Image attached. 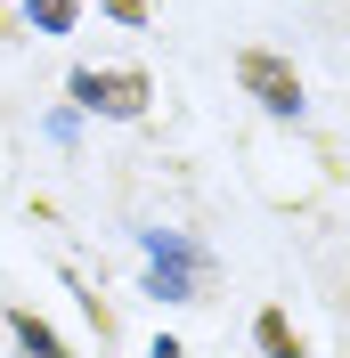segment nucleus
Instances as JSON below:
<instances>
[{
  "label": "nucleus",
  "mask_w": 350,
  "mask_h": 358,
  "mask_svg": "<svg viewBox=\"0 0 350 358\" xmlns=\"http://www.w3.org/2000/svg\"><path fill=\"white\" fill-rule=\"evenodd\" d=\"M8 342H17V358H74L66 342H57V326L33 310H8Z\"/></svg>",
  "instance_id": "4"
},
{
  "label": "nucleus",
  "mask_w": 350,
  "mask_h": 358,
  "mask_svg": "<svg viewBox=\"0 0 350 358\" xmlns=\"http://www.w3.org/2000/svg\"><path fill=\"white\" fill-rule=\"evenodd\" d=\"M237 90L261 98V114H277V122L302 114V73L285 66V57H269V49H237Z\"/></svg>",
  "instance_id": "3"
},
{
  "label": "nucleus",
  "mask_w": 350,
  "mask_h": 358,
  "mask_svg": "<svg viewBox=\"0 0 350 358\" xmlns=\"http://www.w3.org/2000/svg\"><path fill=\"white\" fill-rule=\"evenodd\" d=\"M147 358H188V350H179V342H172V334H163V342H155V350H147Z\"/></svg>",
  "instance_id": "8"
},
{
  "label": "nucleus",
  "mask_w": 350,
  "mask_h": 358,
  "mask_svg": "<svg viewBox=\"0 0 350 358\" xmlns=\"http://www.w3.org/2000/svg\"><path fill=\"white\" fill-rule=\"evenodd\" d=\"M24 17H33V33H74L82 24V0H24Z\"/></svg>",
  "instance_id": "6"
},
{
  "label": "nucleus",
  "mask_w": 350,
  "mask_h": 358,
  "mask_svg": "<svg viewBox=\"0 0 350 358\" xmlns=\"http://www.w3.org/2000/svg\"><path fill=\"white\" fill-rule=\"evenodd\" d=\"M139 245H147V293H163V301H204V293H212V252H204L196 236L147 228Z\"/></svg>",
  "instance_id": "1"
},
{
  "label": "nucleus",
  "mask_w": 350,
  "mask_h": 358,
  "mask_svg": "<svg viewBox=\"0 0 350 358\" xmlns=\"http://www.w3.org/2000/svg\"><path fill=\"white\" fill-rule=\"evenodd\" d=\"M66 98L82 114H106V122H139L147 114V98H155V82L139 66H74L66 73Z\"/></svg>",
  "instance_id": "2"
},
{
  "label": "nucleus",
  "mask_w": 350,
  "mask_h": 358,
  "mask_svg": "<svg viewBox=\"0 0 350 358\" xmlns=\"http://www.w3.org/2000/svg\"><path fill=\"white\" fill-rule=\"evenodd\" d=\"M253 342H261V358H302V334L285 326V310H261V317H253Z\"/></svg>",
  "instance_id": "5"
},
{
  "label": "nucleus",
  "mask_w": 350,
  "mask_h": 358,
  "mask_svg": "<svg viewBox=\"0 0 350 358\" xmlns=\"http://www.w3.org/2000/svg\"><path fill=\"white\" fill-rule=\"evenodd\" d=\"M106 17H122V24H147V0H98Z\"/></svg>",
  "instance_id": "7"
}]
</instances>
